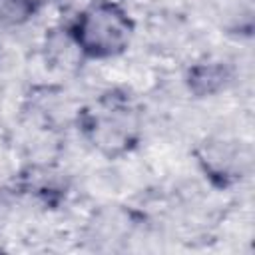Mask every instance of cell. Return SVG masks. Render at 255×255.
<instances>
[{"instance_id": "6da1fadb", "label": "cell", "mask_w": 255, "mask_h": 255, "mask_svg": "<svg viewBox=\"0 0 255 255\" xmlns=\"http://www.w3.org/2000/svg\"><path fill=\"white\" fill-rule=\"evenodd\" d=\"M76 126L94 151L106 159H120L139 145L143 116L128 90L110 88L78 110Z\"/></svg>"}, {"instance_id": "8992f818", "label": "cell", "mask_w": 255, "mask_h": 255, "mask_svg": "<svg viewBox=\"0 0 255 255\" xmlns=\"http://www.w3.org/2000/svg\"><path fill=\"white\" fill-rule=\"evenodd\" d=\"M52 0H0V26L16 28L38 18Z\"/></svg>"}, {"instance_id": "3957f363", "label": "cell", "mask_w": 255, "mask_h": 255, "mask_svg": "<svg viewBox=\"0 0 255 255\" xmlns=\"http://www.w3.org/2000/svg\"><path fill=\"white\" fill-rule=\"evenodd\" d=\"M193 155L201 175L217 189L235 187L251 169V151L235 137H205L193 149Z\"/></svg>"}, {"instance_id": "5b68a950", "label": "cell", "mask_w": 255, "mask_h": 255, "mask_svg": "<svg viewBox=\"0 0 255 255\" xmlns=\"http://www.w3.org/2000/svg\"><path fill=\"white\" fill-rule=\"evenodd\" d=\"M18 187L22 189V193H28L50 207H56L68 193L66 177L60 171H54L50 167L26 169L24 173H20Z\"/></svg>"}, {"instance_id": "7a4b0ae2", "label": "cell", "mask_w": 255, "mask_h": 255, "mask_svg": "<svg viewBox=\"0 0 255 255\" xmlns=\"http://www.w3.org/2000/svg\"><path fill=\"white\" fill-rule=\"evenodd\" d=\"M64 30L82 62H106L129 50L135 22L120 0H94L84 6Z\"/></svg>"}, {"instance_id": "277c9868", "label": "cell", "mask_w": 255, "mask_h": 255, "mask_svg": "<svg viewBox=\"0 0 255 255\" xmlns=\"http://www.w3.org/2000/svg\"><path fill=\"white\" fill-rule=\"evenodd\" d=\"M233 82H235V68L231 62L223 58L195 60L183 72V86L197 100L215 98L225 90H229Z\"/></svg>"}]
</instances>
